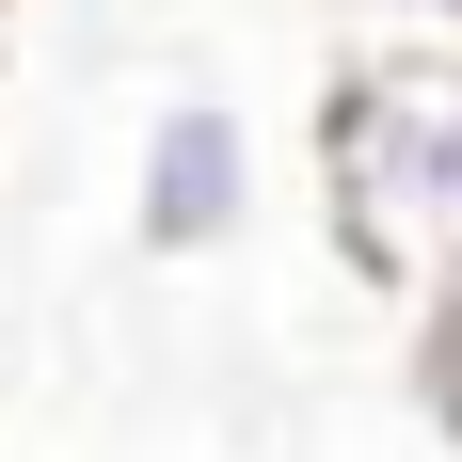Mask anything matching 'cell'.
<instances>
[{
  "instance_id": "6da1fadb",
  "label": "cell",
  "mask_w": 462,
  "mask_h": 462,
  "mask_svg": "<svg viewBox=\"0 0 462 462\" xmlns=\"http://www.w3.org/2000/svg\"><path fill=\"white\" fill-rule=\"evenodd\" d=\"M319 224L351 287H383L399 319L462 287V32L383 16L319 80Z\"/></svg>"
},
{
  "instance_id": "3957f363",
  "label": "cell",
  "mask_w": 462,
  "mask_h": 462,
  "mask_svg": "<svg viewBox=\"0 0 462 462\" xmlns=\"http://www.w3.org/2000/svg\"><path fill=\"white\" fill-rule=\"evenodd\" d=\"M415 383H430V415H447V447H462V287L415 319Z\"/></svg>"
},
{
  "instance_id": "277c9868",
  "label": "cell",
  "mask_w": 462,
  "mask_h": 462,
  "mask_svg": "<svg viewBox=\"0 0 462 462\" xmlns=\"http://www.w3.org/2000/svg\"><path fill=\"white\" fill-rule=\"evenodd\" d=\"M367 16H430V32H462V0H367Z\"/></svg>"
},
{
  "instance_id": "7a4b0ae2",
  "label": "cell",
  "mask_w": 462,
  "mask_h": 462,
  "mask_svg": "<svg viewBox=\"0 0 462 462\" xmlns=\"http://www.w3.org/2000/svg\"><path fill=\"white\" fill-rule=\"evenodd\" d=\"M255 239V128L239 96H160L128 143V255L143 272H208Z\"/></svg>"
}]
</instances>
